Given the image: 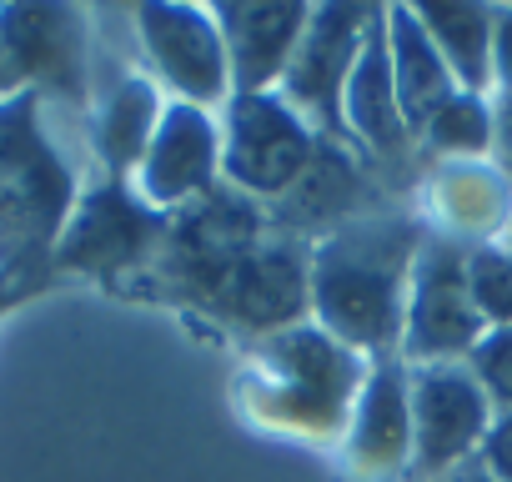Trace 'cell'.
<instances>
[{
  "label": "cell",
  "mask_w": 512,
  "mask_h": 482,
  "mask_svg": "<svg viewBox=\"0 0 512 482\" xmlns=\"http://www.w3.org/2000/svg\"><path fill=\"white\" fill-rule=\"evenodd\" d=\"M422 226L452 247H487L512 231V181L492 161H432L412 191Z\"/></svg>",
  "instance_id": "14"
},
{
  "label": "cell",
  "mask_w": 512,
  "mask_h": 482,
  "mask_svg": "<svg viewBox=\"0 0 512 482\" xmlns=\"http://www.w3.org/2000/svg\"><path fill=\"white\" fill-rule=\"evenodd\" d=\"M492 166L512 181V91H492Z\"/></svg>",
  "instance_id": "23"
},
{
  "label": "cell",
  "mask_w": 512,
  "mask_h": 482,
  "mask_svg": "<svg viewBox=\"0 0 512 482\" xmlns=\"http://www.w3.org/2000/svg\"><path fill=\"white\" fill-rule=\"evenodd\" d=\"M81 201V176L36 91L0 101V287L51 277L56 241Z\"/></svg>",
  "instance_id": "3"
},
{
  "label": "cell",
  "mask_w": 512,
  "mask_h": 482,
  "mask_svg": "<svg viewBox=\"0 0 512 482\" xmlns=\"http://www.w3.org/2000/svg\"><path fill=\"white\" fill-rule=\"evenodd\" d=\"M16 91H21V81H16V71H11L6 51H0V101H6V96H16Z\"/></svg>",
  "instance_id": "26"
},
{
  "label": "cell",
  "mask_w": 512,
  "mask_h": 482,
  "mask_svg": "<svg viewBox=\"0 0 512 482\" xmlns=\"http://www.w3.org/2000/svg\"><path fill=\"white\" fill-rule=\"evenodd\" d=\"M507 247H512V231H507Z\"/></svg>",
  "instance_id": "27"
},
{
  "label": "cell",
  "mask_w": 512,
  "mask_h": 482,
  "mask_svg": "<svg viewBox=\"0 0 512 482\" xmlns=\"http://www.w3.org/2000/svg\"><path fill=\"white\" fill-rule=\"evenodd\" d=\"M482 337H487V322L477 317L472 292H467V252L427 231L412 267V287H407L397 357L407 367H462Z\"/></svg>",
  "instance_id": "8"
},
{
  "label": "cell",
  "mask_w": 512,
  "mask_h": 482,
  "mask_svg": "<svg viewBox=\"0 0 512 482\" xmlns=\"http://www.w3.org/2000/svg\"><path fill=\"white\" fill-rule=\"evenodd\" d=\"M417 151H422V166H432V161H492V96L457 86L417 126Z\"/></svg>",
  "instance_id": "19"
},
{
  "label": "cell",
  "mask_w": 512,
  "mask_h": 482,
  "mask_svg": "<svg viewBox=\"0 0 512 482\" xmlns=\"http://www.w3.org/2000/svg\"><path fill=\"white\" fill-rule=\"evenodd\" d=\"M412 372V477L432 482L457 467H467L482 452V437L492 427V402L477 387V377L462 367H407Z\"/></svg>",
  "instance_id": "10"
},
{
  "label": "cell",
  "mask_w": 512,
  "mask_h": 482,
  "mask_svg": "<svg viewBox=\"0 0 512 482\" xmlns=\"http://www.w3.org/2000/svg\"><path fill=\"white\" fill-rule=\"evenodd\" d=\"M377 6H312V21L292 51V66L277 86V96L327 141H347V121H342V96L352 81V66L362 56L367 26H372Z\"/></svg>",
  "instance_id": "9"
},
{
  "label": "cell",
  "mask_w": 512,
  "mask_h": 482,
  "mask_svg": "<svg viewBox=\"0 0 512 482\" xmlns=\"http://www.w3.org/2000/svg\"><path fill=\"white\" fill-rule=\"evenodd\" d=\"M131 186L161 216H176V211L206 201L221 186V121H216V111L166 101L161 126H156L141 166L131 171Z\"/></svg>",
  "instance_id": "11"
},
{
  "label": "cell",
  "mask_w": 512,
  "mask_h": 482,
  "mask_svg": "<svg viewBox=\"0 0 512 482\" xmlns=\"http://www.w3.org/2000/svg\"><path fill=\"white\" fill-rule=\"evenodd\" d=\"M166 91L146 71H121L106 86H96L86 111V141L106 176H131L161 126Z\"/></svg>",
  "instance_id": "16"
},
{
  "label": "cell",
  "mask_w": 512,
  "mask_h": 482,
  "mask_svg": "<svg viewBox=\"0 0 512 482\" xmlns=\"http://www.w3.org/2000/svg\"><path fill=\"white\" fill-rule=\"evenodd\" d=\"M367 367L372 362L362 352H352L307 317L236 352L231 402L251 427L337 452Z\"/></svg>",
  "instance_id": "2"
},
{
  "label": "cell",
  "mask_w": 512,
  "mask_h": 482,
  "mask_svg": "<svg viewBox=\"0 0 512 482\" xmlns=\"http://www.w3.org/2000/svg\"><path fill=\"white\" fill-rule=\"evenodd\" d=\"M467 372H472V377H477V387L487 392L492 412H512V327L487 332V337L472 347Z\"/></svg>",
  "instance_id": "21"
},
{
  "label": "cell",
  "mask_w": 512,
  "mask_h": 482,
  "mask_svg": "<svg viewBox=\"0 0 512 482\" xmlns=\"http://www.w3.org/2000/svg\"><path fill=\"white\" fill-rule=\"evenodd\" d=\"M382 26H387V56H392V86L402 101V116L417 136V126L457 91L447 61L437 56L432 36L422 31L412 6H382Z\"/></svg>",
  "instance_id": "17"
},
{
  "label": "cell",
  "mask_w": 512,
  "mask_h": 482,
  "mask_svg": "<svg viewBox=\"0 0 512 482\" xmlns=\"http://www.w3.org/2000/svg\"><path fill=\"white\" fill-rule=\"evenodd\" d=\"M221 181L256 206H277L317 161L322 136L277 96H231L221 111Z\"/></svg>",
  "instance_id": "5"
},
{
  "label": "cell",
  "mask_w": 512,
  "mask_h": 482,
  "mask_svg": "<svg viewBox=\"0 0 512 482\" xmlns=\"http://www.w3.org/2000/svg\"><path fill=\"white\" fill-rule=\"evenodd\" d=\"M397 206V196L387 191V181L342 141H327L317 146V161L307 166V176L277 201L267 206L272 226L282 236H297V241H322L327 231L357 221V216H372V211H387Z\"/></svg>",
  "instance_id": "12"
},
{
  "label": "cell",
  "mask_w": 512,
  "mask_h": 482,
  "mask_svg": "<svg viewBox=\"0 0 512 482\" xmlns=\"http://www.w3.org/2000/svg\"><path fill=\"white\" fill-rule=\"evenodd\" d=\"M422 241L427 226L407 201L357 216L312 241V322L352 352H362L367 362L392 357L402 347V312Z\"/></svg>",
  "instance_id": "1"
},
{
  "label": "cell",
  "mask_w": 512,
  "mask_h": 482,
  "mask_svg": "<svg viewBox=\"0 0 512 482\" xmlns=\"http://www.w3.org/2000/svg\"><path fill=\"white\" fill-rule=\"evenodd\" d=\"M136 51L146 76L166 91V101H186L201 111H221L231 101L226 46L211 6H181V0H151L131 11Z\"/></svg>",
  "instance_id": "7"
},
{
  "label": "cell",
  "mask_w": 512,
  "mask_h": 482,
  "mask_svg": "<svg viewBox=\"0 0 512 482\" xmlns=\"http://www.w3.org/2000/svg\"><path fill=\"white\" fill-rule=\"evenodd\" d=\"M467 292L487 332L512 327V247L507 241H487V247H467Z\"/></svg>",
  "instance_id": "20"
},
{
  "label": "cell",
  "mask_w": 512,
  "mask_h": 482,
  "mask_svg": "<svg viewBox=\"0 0 512 482\" xmlns=\"http://www.w3.org/2000/svg\"><path fill=\"white\" fill-rule=\"evenodd\" d=\"M477 462L487 467V477L512 482V412H497V417H492V427H487V437H482Z\"/></svg>",
  "instance_id": "22"
},
{
  "label": "cell",
  "mask_w": 512,
  "mask_h": 482,
  "mask_svg": "<svg viewBox=\"0 0 512 482\" xmlns=\"http://www.w3.org/2000/svg\"><path fill=\"white\" fill-rule=\"evenodd\" d=\"M422 31L432 36L437 56L447 61L452 81L462 91L492 96V21L497 6H467V0H422L412 6Z\"/></svg>",
  "instance_id": "18"
},
{
  "label": "cell",
  "mask_w": 512,
  "mask_h": 482,
  "mask_svg": "<svg viewBox=\"0 0 512 482\" xmlns=\"http://www.w3.org/2000/svg\"><path fill=\"white\" fill-rule=\"evenodd\" d=\"M166 226H171V216L146 206L141 191L131 186V176L96 171V181L81 186V201L56 241L51 277H86V282L126 297L161 257Z\"/></svg>",
  "instance_id": "4"
},
{
  "label": "cell",
  "mask_w": 512,
  "mask_h": 482,
  "mask_svg": "<svg viewBox=\"0 0 512 482\" xmlns=\"http://www.w3.org/2000/svg\"><path fill=\"white\" fill-rule=\"evenodd\" d=\"M0 51L21 91H36L46 111H91L96 46L91 16L76 6H0Z\"/></svg>",
  "instance_id": "6"
},
{
  "label": "cell",
  "mask_w": 512,
  "mask_h": 482,
  "mask_svg": "<svg viewBox=\"0 0 512 482\" xmlns=\"http://www.w3.org/2000/svg\"><path fill=\"white\" fill-rule=\"evenodd\" d=\"M432 482H497V477H487V467L472 457L467 467H457V472H447V477H432Z\"/></svg>",
  "instance_id": "25"
},
{
  "label": "cell",
  "mask_w": 512,
  "mask_h": 482,
  "mask_svg": "<svg viewBox=\"0 0 512 482\" xmlns=\"http://www.w3.org/2000/svg\"><path fill=\"white\" fill-rule=\"evenodd\" d=\"M211 11L226 46L231 96L277 91L312 21V6H302V0H216Z\"/></svg>",
  "instance_id": "15"
},
{
  "label": "cell",
  "mask_w": 512,
  "mask_h": 482,
  "mask_svg": "<svg viewBox=\"0 0 512 482\" xmlns=\"http://www.w3.org/2000/svg\"><path fill=\"white\" fill-rule=\"evenodd\" d=\"M412 372L407 362L377 357L357 392L352 422L342 432V472L352 482H407L412 477Z\"/></svg>",
  "instance_id": "13"
},
{
  "label": "cell",
  "mask_w": 512,
  "mask_h": 482,
  "mask_svg": "<svg viewBox=\"0 0 512 482\" xmlns=\"http://www.w3.org/2000/svg\"><path fill=\"white\" fill-rule=\"evenodd\" d=\"M492 91H512V6H497L492 21Z\"/></svg>",
  "instance_id": "24"
}]
</instances>
